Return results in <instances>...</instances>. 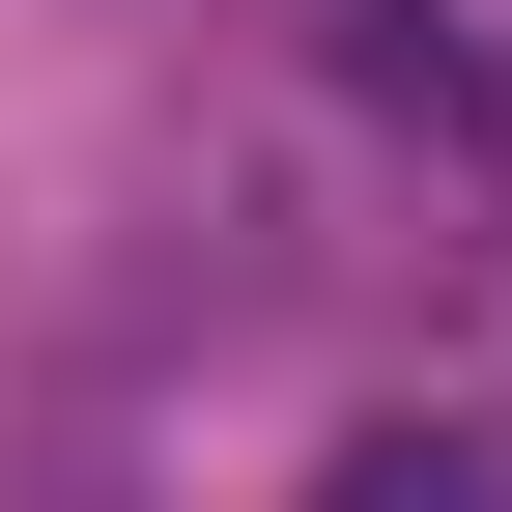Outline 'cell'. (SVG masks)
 Returning <instances> with one entry per match:
<instances>
[{
    "instance_id": "obj_1",
    "label": "cell",
    "mask_w": 512,
    "mask_h": 512,
    "mask_svg": "<svg viewBox=\"0 0 512 512\" xmlns=\"http://www.w3.org/2000/svg\"><path fill=\"white\" fill-rule=\"evenodd\" d=\"M313 512H512V456H484V427H370Z\"/></svg>"
}]
</instances>
